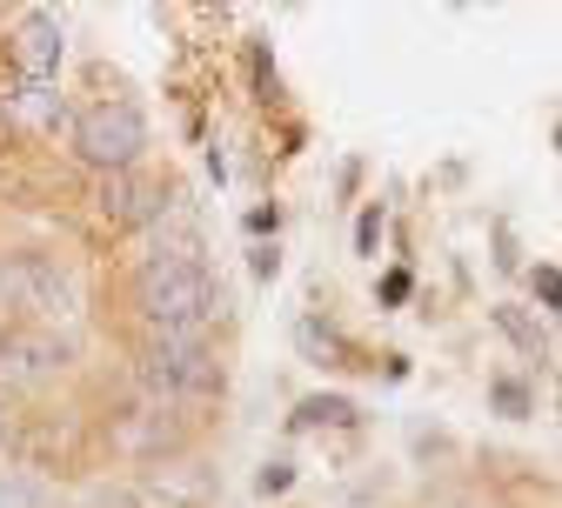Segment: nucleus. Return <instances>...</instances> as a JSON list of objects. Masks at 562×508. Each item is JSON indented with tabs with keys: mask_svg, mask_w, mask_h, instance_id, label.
Returning <instances> with one entry per match:
<instances>
[{
	"mask_svg": "<svg viewBox=\"0 0 562 508\" xmlns=\"http://www.w3.org/2000/svg\"><path fill=\"white\" fill-rule=\"evenodd\" d=\"M222 315V287L201 261H155L140 274V321L168 341H201V328Z\"/></svg>",
	"mask_w": 562,
	"mask_h": 508,
	"instance_id": "f257e3e1",
	"label": "nucleus"
},
{
	"mask_svg": "<svg viewBox=\"0 0 562 508\" xmlns=\"http://www.w3.org/2000/svg\"><path fill=\"white\" fill-rule=\"evenodd\" d=\"M0 302L54 328L67 315H81V281H75V268H60L54 255H8V261H0Z\"/></svg>",
	"mask_w": 562,
	"mask_h": 508,
	"instance_id": "f03ea898",
	"label": "nucleus"
},
{
	"mask_svg": "<svg viewBox=\"0 0 562 508\" xmlns=\"http://www.w3.org/2000/svg\"><path fill=\"white\" fill-rule=\"evenodd\" d=\"M140 148H148V121H140L127 101H101V108H88L75 121V155L88 168H101V174H127Z\"/></svg>",
	"mask_w": 562,
	"mask_h": 508,
	"instance_id": "7ed1b4c3",
	"label": "nucleus"
},
{
	"mask_svg": "<svg viewBox=\"0 0 562 508\" xmlns=\"http://www.w3.org/2000/svg\"><path fill=\"white\" fill-rule=\"evenodd\" d=\"M140 375H148L155 395L188 402V395H215V388H222V361L207 354L201 341H168V335H155L148 354H140Z\"/></svg>",
	"mask_w": 562,
	"mask_h": 508,
	"instance_id": "20e7f679",
	"label": "nucleus"
},
{
	"mask_svg": "<svg viewBox=\"0 0 562 508\" xmlns=\"http://www.w3.org/2000/svg\"><path fill=\"white\" fill-rule=\"evenodd\" d=\"M67 361H75V341H67L60 328H47V321L0 328V375L8 382H47V375L67 369Z\"/></svg>",
	"mask_w": 562,
	"mask_h": 508,
	"instance_id": "39448f33",
	"label": "nucleus"
},
{
	"mask_svg": "<svg viewBox=\"0 0 562 508\" xmlns=\"http://www.w3.org/2000/svg\"><path fill=\"white\" fill-rule=\"evenodd\" d=\"M14 67H21L27 81L60 75V21L54 14H21V27H14Z\"/></svg>",
	"mask_w": 562,
	"mask_h": 508,
	"instance_id": "423d86ee",
	"label": "nucleus"
},
{
	"mask_svg": "<svg viewBox=\"0 0 562 508\" xmlns=\"http://www.w3.org/2000/svg\"><path fill=\"white\" fill-rule=\"evenodd\" d=\"M101 214H108V222H148V214H155V194H148V188H134L127 174H108V188H101Z\"/></svg>",
	"mask_w": 562,
	"mask_h": 508,
	"instance_id": "0eeeda50",
	"label": "nucleus"
},
{
	"mask_svg": "<svg viewBox=\"0 0 562 508\" xmlns=\"http://www.w3.org/2000/svg\"><path fill=\"white\" fill-rule=\"evenodd\" d=\"M0 508H41V482L21 469H0Z\"/></svg>",
	"mask_w": 562,
	"mask_h": 508,
	"instance_id": "6e6552de",
	"label": "nucleus"
},
{
	"mask_svg": "<svg viewBox=\"0 0 562 508\" xmlns=\"http://www.w3.org/2000/svg\"><path fill=\"white\" fill-rule=\"evenodd\" d=\"M348 415H356V408H348L341 395H315V402H302V428H322V421H348Z\"/></svg>",
	"mask_w": 562,
	"mask_h": 508,
	"instance_id": "1a4fd4ad",
	"label": "nucleus"
},
{
	"mask_svg": "<svg viewBox=\"0 0 562 508\" xmlns=\"http://www.w3.org/2000/svg\"><path fill=\"white\" fill-rule=\"evenodd\" d=\"M289 482H295V469H289V462H268V469H261V495H281Z\"/></svg>",
	"mask_w": 562,
	"mask_h": 508,
	"instance_id": "9d476101",
	"label": "nucleus"
},
{
	"mask_svg": "<svg viewBox=\"0 0 562 508\" xmlns=\"http://www.w3.org/2000/svg\"><path fill=\"white\" fill-rule=\"evenodd\" d=\"M536 295H542L549 308H562V274H555V268H536Z\"/></svg>",
	"mask_w": 562,
	"mask_h": 508,
	"instance_id": "9b49d317",
	"label": "nucleus"
},
{
	"mask_svg": "<svg viewBox=\"0 0 562 508\" xmlns=\"http://www.w3.org/2000/svg\"><path fill=\"white\" fill-rule=\"evenodd\" d=\"M496 402H503L509 415H522V388H516V382H496Z\"/></svg>",
	"mask_w": 562,
	"mask_h": 508,
	"instance_id": "f8f14e48",
	"label": "nucleus"
},
{
	"mask_svg": "<svg viewBox=\"0 0 562 508\" xmlns=\"http://www.w3.org/2000/svg\"><path fill=\"white\" fill-rule=\"evenodd\" d=\"M0 442H8V402H0Z\"/></svg>",
	"mask_w": 562,
	"mask_h": 508,
	"instance_id": "ddd939ff",
	"label": "nucleus"
}]
</instances>
